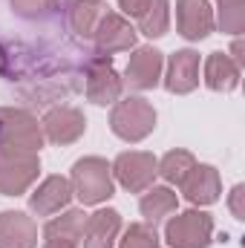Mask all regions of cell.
Wrapping results in <instances>:
<instances>
[{
	"label": "cell",
	"instance_id": "27",
	"mask_svg": "<svg viewBox=\"0 0 245 248\" xmlns=\"http://www.w3.org/2000/svg\"><path fill=\"white\" fill-rule=\"evenodd\" d=\"M147 3L150 0H119V6H122V12H127L130 17H138L144 9H147Z\"/></svg>",
	"mask_w": 245,
	"mask_h": 248
},
{
	"label": "cell",
	"instance_id": "20",
	"mask_svg": "<svg viewBox=\"0 0 245 248\" xmlns=\"http://www.w3.org/2000/svg\"><path fill=\"white\" fill-rule=\"evenodd\" d=\"M138 208H141V214L150 222H156V219H162V217H168V214L176 211V193L170 187H150L144 193V199H141Z\"/></svg>",
	"mask_w": 245,
	"mask_h": 248
},
{
	"label": "cell",
	"instance_id": "22",
	"mask_svg": "<svg viewBox=\"0 0 245 248\" xmlns=\"http://www.w3.org/2000/svg\"><path fill=\"white\" fill-rule=\"evenodd\" d=\"M193 165H196L193 153H187V150H170L162 162H156V173H162L168 182L182 185V179L190 173V168H193Z\"/></svg>",
	"mask_w": 245,
	"mask_h": 248
},
{
	"label": "cell",
	"instance_id": "28",
	"mask_svg": "<svg viewBox=\"0 0 245 248\" xmlns=\"http://www.w3.org/2000/svg\"><path fill=\"white\" fill-rule=\"evenodd\" d=\"M44 248H78V243H72V240H61V237H46Z\"/></svg>",
	"mask_w": 245,
	"mask_h": 248
},
{
	"label": "cell",
	"instance_id": "19",
	"mask_svg": "<svg viewBox=\"0 0 245 248\" xmlns=\"http://www.w3.org/2000/svg\"><path fill=\"white\" fill-rule=\"evenodd\" d=\"M170 26V3L168 0H150L147 9L138 15V29L147 38H162L168 35Z\"/></svg>",
	"mask_w": 245,
	"mask_h": 248
},
{
	"label": "cell",
	"instance_id": "4",
	"mask_svg": "<svg viewBox=\"0 0 245 248\" xmlns=\"http://www.w3.org/2000/svg\"><path fill=\"white\" fill-rule=\"evenodd\" d=\"M165 240L173 248H208L214 240V219L202 211H184L168 222Z\"/></svg>",
	"mask_w": 245,
	"mask_h": 248
},
{
	"label": "cell",
	"instance_id": "24",
	"mask_svg": "<svg viewBox=\"0 0 245 248\" xmlns=\"http://www.w3.org/2000/svg\"><path fill=\"white\" fill-rule=\"evenodd\" d=\"M122 248H159V234L153 225L147 222H133L127 231H124Z\"/></svg>",
	"mask_w": 245,
	"mask_h": 248
},
{
	"label": "cell",
	"instance_id": "15",
	"mask_svg": "<svg viewBox=\"0 0 245 248\" xmlns=\"http://www.w3.org/2000/svg\"><path fill=\"white\" fill-rule=\"evenodd\" d=\"M196 84H199V52L179 49L176 55H170L165 87L170 93H176V95H184V93L196 90Z\"/></svg>",
	"mask_w": 245,
	"mask_h": 248
},
{
	"label": "cell",
	"instance_id": "11",
	"mask_svg": "<svg viewBox=\"0 0 245 248\" xmlns=\"http://www.w3.org/2000/svg\"><path fill=\"white\" fill-rule=\"evenodd\" d=\"M162 66H165V58L159 49L153 46H138L133 55H130V63H127V84L133 90H153L162 78Z\"/></svg>",
	"mask_w": 245,
	"mask_h": 248
},
{
	"label": "cell",
	"instance_id": "17",
	"mask_svg": "<svg viewBox=\"0 0 245 248\" xmlns=\"http://www.w3.org/2000/svg\"><path fill=\"white\" fill-rule=\"evenodd\" d=\"M122 231V214L107 208V211H95L92 217H87L84 225V248H113L116 237Z\"/></svg>",
	"mask_w": 245,
	"mask_h": 248
},
{
	"label": "cell",
	"instance_id": "14",
	"mask_svg": "<svg viewBox=\"0 0 245 248\" xmlns=\"http://www.w3.org/2000/svg\"><path fill=\"white\" fill-rule=\"evenodd\" d=\"M69 199H72V185H69V179H63V176H49V179H44L38 190L29 196V208L38 214V217H52V214H58L63 211L66 205H69Z\"/></svg>",
	"mask_w": 245,
	"mask_h": 248
},
{
	"label": "cell",
	"instance_id": "6",
	"mask_svg": "<svg viewBox=\"0 0 245 248\" xmlns=\"http://www.w3.org/2000/svg\"><path fill=\"white\" fill-rule=\"evenodd\" d=\"M84 93H87V98H90L92 104H98V107L119 101V95H122V78H119V72L113 69L110 55H98L95 61L90 63L87 78H84Z\"/></svg>",
	"mask_w": 245,
	"mask_h": 248
},
{
	"label": "cell",
	"instance_id": "26",
	"mask_svg": "<svg viewBox=\"0 0 245 248\" xmlns=\"http://www.w3.org/2000/svg\"><path fill=\"white\" fill-rule=\"evenodd\" d=\"M245 187L237 185L234 190H231V199H228V205H231V214L237 217V219H245Z\"/></svg>",
	"mask_w": 245,
	"mask_h": 248
},
{
	"label": "cell",
	"instance_id": "9",
	"mask_svg": "<svg viewBox=\"0 0 245 248\" xmlns=\"http://www.w3.org/2000/svg\"><path fill=\"white\" fill-rule=\"evenodd\" d=\"M41 130H44V136H46L52 144H72V141H78V139L84 136L87 119H84V113L75 110V107H52V110L44 116Z\"/></svg>",
	"mask_w": 245,
	"mask_h": 248
},
{
	"label": "cell",
	"instance_id": "8",
	"mask_svg": "<svg viewBox=\"0 0 245 248\" xmlns=\"http://www.w3.org/2000/svg\"><path fill=\"white\" fill-rule=\"evenodd\" d=\"M95 49L101 55H113V52H127L136 46V29L124 20L119 12H104L101 20L95 23Z\"/></svg>",
	"mask_w": 245,
	"mask_h": 248
},
{
	"label": "cell",
	"instance_id": "3",
	"mask_svg": "<svg viewBox=\"0 0 245 248\" xmlns=\"http://www.w3.org/2000/svg\"><path fill=\"white\" fill-rule=\"evenodd\" d=\"M110 127L124 141H141L156 127V110L150 101L130 95L124 101H116V107L110 113Z\"/></svg>",
	"mask_w": 245,
	"mask_h": 248
},
{
	"label": "cell",
	"instance_id": "7",
	"mask_svg": "<svg viewBox=\"0 0 245 248\" xmlns=\"http://www.w3.org/2000/svg\"><path fill=\"white\" fill-rule=\"evenodd\" d=\"M110 170L116 173V179L130 193H138V190H147V187L153 185V179H156V159H153V153L127 150V153H122L113 162Z\"/></svg>",
	"mask_w": 245,
	"mask_h": 248
},
{
	"label": "cell",
	"instance_id": "18",
	"mask_svg": "<svg viewBox=\"0 0 245 248\" xmlns=\"http://www.w3.org/2000/svg\"><path fill=\"white\" fill-rule=\"evenodd\" d=\"M205 84L216 93H231L240 84V66L225 52H211L205 61Z\"/></svg>",
	"mask_w": 245,
	"mask_h": 248
},
{
	"label": "cell",
	"instance_id": "21",
	"mask_svg": "<svg viewBox=\"0 0 245 248\" xmlns=\"http://www.w3.org/2000/svg\"><path fill=\"white\" fill-rule=\"evenodd\" d=\"M84 225H87V214L84 211H66L63 217H55V219L46 222L44 234L46 237H61V240L78 243L81 234H84Z\"/></svg>",
	"mask_w": 245,
	"mask_h": 248
},
{
	"label": "cell",
	"instance_id": "10",
	"mask_svg": "<svg viewBox=\"0 0 245 248\" xmlns=\"http://www.w3.org/2000/svg\"><path fill=\"white\" fill-rule=\"evenodd\" d=\"M176 26L187 41H202L214 32V12L208 0H176Z\"/></svg>",
	"mask_w": 245,
	"mask_h": 248
},
{
	"label": "cell",
	"instance_id": "1",
	"mask_svg": "<svg viewBox=\"0 0 245 248\" xmlns=\"http://www.w3.org/2000/svg\"><path fill=\"white\" fill-rule=\"evenodd\" d=\"M44 130L29 110L0 107V153H38Z\"/></svg>",
	"mask_w": 245,
	"mask_h": 248
},
{
	"label": "cell",
	"instance_id": "16",
	"mask_svg": "<svg viewBox=\"0 0 245 248\" xmlns=\"http://www.w3.org/2000/svg\"><path fill=\"white\" fill-rule=\"evenodd\" d=\"M58 3H61V12H63V17H66V23H69V29L78 38H84V41L92 38L95 23L107 12L101 0H58Z\"/></svg>",
	"mask_w": 245,
	"mask_h": 248
},
{
	"label": "cell",
	"instance_id": "23",
	"mask_svg": "<svg viewBox=\"0 0 245 248\" xmlns=\"http://www.w3.org/2000/svg\"><path fill=\"white\" fill-rule=\"evenodd\" d=\"M219 3V29L228 35H240L245 29V0H216Z\"/></svg>",
	"mask_w": 245,
	"mask_h": 248
},
{
	"label": "cell",
	"instance_id": "25",
	"mask_svg": "<svg viewBox=\"0 0 245 248\" xmlns=\"http://www.w3.org/2000/svg\"><path fill=\"white\" fill-rule=\"evenodd\" d=\"M55 6H58V0H9V12H12L15 17H23V20L44 17V15H49Z\"/></svg>",
	"mask_w": 245,
	"mask_h": 248
},
{
	"label": "cell",
	"instance_id": "13",
	"mask_svg": "<svg viewBox=\"0 0 245 248\" xmlns=\"http://www.w3.org/2000/svg\"><path fill=\"white\" fill-rule=\"evenodd\" d=\"M38 246V225L23 211H3L0 214V248H35Z\"/></svg>",
	"mask_w": 245,
	"mask_h": 248
},
{
	"label": "cell",
	"instance_id": "12",
	"mask_svg": "<svg viewBox=\"0 0 245 248\" xmlns=\"http://www.w3.org/2000/svg\"><path fill=\"white\" fill-rule=\"evenodd\" d=\"M182 193L187 202L193 205H211L219 199L222 193V182H219V173L216 168L211 165H193L190 173L182 179Z\"/></svg>",
	"mask_w": 245,
	"mask_h": 248
},
{
	"label": "cell",
	"instance_id": "5",
	"mask_svg": "<svg viewBox=\"0 0 245 248\" xmlns=\"http://www.w3.org/2000/svg\"><path fill=\"white\" fill-rule=\"evenodd\" d=\"M38 153H0V193L20 196L38 179Z\"/></svg>",
	"mask_w": 245,
	"mask_h": 248
},
{
	"label": "cell",
	"instance_id": "2",
	"mask_svg": "<svg viewBox=\"0 0 245 248\" xmlns=\"http://www.w3.org/2000/svg\"><path fill=\"white\" fill-rule=\"evenodd\" d=\"M69 185H72V193H75L84 205H98V202L110 199L113 190H116L110 165H107L104 159H98V156L78 159V162L72 165V179H69Z\"/></svg>",
	"mask_w": 245,
	"mask_h": 248
}]
</instances>
